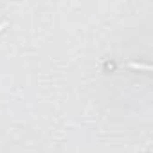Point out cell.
<instances>
[{
  "mask_svg": "<svg viewBox=\"0 0 153 153\" xmlns=\"http://www.w3.org/2000/svg\"><path fill=\"white\" fill-rule=\"evenodd\" d=\"M130 67H131V68H142V70L149 72V65H142V63H130Z\"/></svg>",
  "mask_w": 153,
  "mask_h": 153,
  "instance_id": "obj_1",
  "label": "cell"
},
{
  "mask_svg": "<svg viewBox=\"0 0 153 153\" xmlns=\"http://www.w3.org/2000/svg\"><path fill=\"white\" fill-rule=\"evenodd\" d=\"M6 25H7V22H0V33H2V29H4Z\"/></svg>",
  "mask_w": 153,
  "mask_h": 153,
  "instance_id": "obj_2",
  "label": "cell"
}]
</instances>
